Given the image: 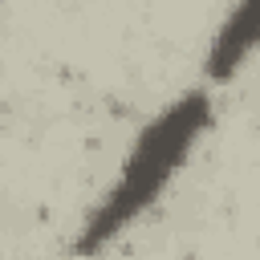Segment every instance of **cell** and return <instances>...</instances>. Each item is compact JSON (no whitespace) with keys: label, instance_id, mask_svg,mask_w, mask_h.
Here are the masks:
<instances>
[{"label":"cell","instance_id":"6da1fadb","mask_svg":"<svg viewBox=\"0 0 260 260\" xmlns=\"http://www.w3.org/2000/svg\"><path fill=\"white\" fill-rule=\"evenodd\" d=\"M211 118H215V102H211L207 89H187L158 118H150L138 130L134 146L126 150L118 179L110 183L102 203L85 215V223H81V232L73 240V256L93 260L142 211H150L158 203V195L167 191V183L187 162V154L195 150V142L203 138V130L211 126Z\"/></svg>","mask_w":260,"mask_h":260},{"label":"cell","instance_id":"7a4b0ae2","mask_svg":"<svg viewBox=\"0 0 260 260\" xmlns=\"http://www.w3.org/2000/svg\"><path fill=\"white\" fill-rule=\"evenodd\" d=\"M260 49V0H236V8L219 20L207 53H203V73L207 81H232L240 65Z\"/></svg>","mask_w":260,"mask_h":260}]
</instances>
